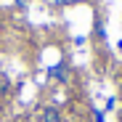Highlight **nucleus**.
I'll return each mask as SVG.
<instances>
[{"label": "nucleus", "instance_id": "nucleus-1", "mask_svg": "<svg viewBox=\"0 0 122 122\" xmlns=\"http://www.w3.org/2000/svg\"><path fill=\"white\" fill-rule=\"evenodd\" d=\"M40 119L43 122H61V112L56 106H45L43 112H40Z\"/></svg>", "mask_w": 122, "mask_h": 122}, {"label": "nucleus", "instance_id": "nucleus-2", "mask_svg": "<svg viewBox=\"0 0 122 122\" xmlns=\"http://www.w3.org/2000/svg\"><path fill=\"white\" fill-rule=\"evenodd\" d=\"M51 77H56L58 82H66V66H64V64L53 66V69H51Z\"/></svg>", "mask_w": 122, "mask_h": 122}, {"label": "nucleus", "instance_id": "nucleus-3", "mask_svg": "<svg viewBox=\"0 0 122 122\" xmlns=\"http://www.w3.org/2000/svg\"><path fill=\"white\" fill-rule=\"evenodd\" d=\"M16 5H19V8H27V5H29V0H16Z\"/></svg>", "mask_w": 122, "mask_h": 122}, {"label": "nucleus", "instance_id": "nucleus-4", "mask_svg": "<svg viewBox=\"0 0 122 122\" xmlns=\"http://www.w3.org/2000/svg\"><path fill=\"white\" fill-rule=\"evenodd\" d=\"M64 3H66V5H74V3H80V0H64Z\"/></svg>", "mask_w": 122, "mask_h": 122}]
</instances>
